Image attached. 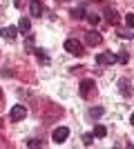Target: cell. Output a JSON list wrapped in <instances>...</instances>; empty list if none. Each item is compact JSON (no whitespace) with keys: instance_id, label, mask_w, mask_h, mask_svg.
Masks as SVG:
<instances>
[{"instance_id":"e0dca14e","label":"cell","mask_w":134,"mask_h":149,"mask_svg":"<svg viewBox=\"0 0 134 149\" xmlns=\"http://www.w3.org/2000/svg\"><path fill=\"white\" fill-rule=\"evenodd\" d=\"M27 147H32V149L40 147V140H38V138H32V140H27Z\"/></svg>"},{"instance_id":"d6986e66","label":"cell","mask_w":134,"mask_h":149,"mask_svg":"<svg viewBox=\"0 0 134 149\" xmlns=\"http://www.w3.org/2000/svg\"><path fill=\"white\" fill-rule=\"evenodd\" d=\"M36 56H38V60H43V62H49V60H47V56L43 54V49H36Z\"/></svg>"},{"instance_id":"8fae6325","label":"cell","mask_w":134,"mask_h":149,"mask_svg":"<svg viewBox=\"0 0 134 149\" xmlns=\"http://www.w3.org/2000/svg\"><path fill=\"white\" fill-rule=\"evenodd\" d=\"M18 29H20V33H29V29H32V22H29V18H20Z\"/></svg>"},{"instance_id":"8992f818","label":"cell","mask_w":134,"mask_h":149,"mask_svg":"<svg viewBox=\"0 0 134 149\" xmlns=\"http://www.w3.org/2000/svg\"><path fill=\"white\" fill-rule=\"evenodd\" d=\"M119 91H121L123 96H132V85H130L128 78H121V80H119Z\"/></svg>"},{"instance_id":"6da1fadb","label":"cell","mask_w":134,"mask_h":149,"mask_svg":"<svg viewBox=\"0 0 134 149\" xmlns=\"http://www.w3.org/2000/svg\"><path fill=\"white\" fill-rule=\"evenodd\" d=\"M65 49H67V54H72V56H83V45L78 42V40H74V38H69V40H65Z\"/></svg>"},{"instance_id":"3957f363","label":"cell","mask_w":134,"mask_h":149,"mask_svg":"<svg viewBox=\"0 0 134 149\" xmlns=\"http://www.w3.org/2000/svg\"><path fill=\"white\" fill-rule=\"evenodd\" d=\"M85 42L92 45V47H96V45H101V42H103V36H101L96 29H92V31H87V33H85Z\"/></svg>"},{"instance_id":"277c9868","label":"cell","mask_w":134,"mask_h":149,"mask_svg":"<svg viewBox=\"0 0 134 149\" xmlns=\"http://www.w3.org/2000/svg\"><path fill=\"white\" fill-rule=\"evenodd\" d=\"M27 116V109L22 105H13V109H11V120L13 123H18V120H22Z\"/></svg>"},{"instance_id":"7c38bea8","label":"cell","mask_w":134,"mask_h":149,"mask_svg":"<svg viewBox=\"0 0 134 149\" xmlns=\"http://www.w3.org/2000/svg\"><path fill=\"white\" fill-rule=\"evenodd\" d=\"M69 16H72V18H76V20H81V18H85V9H83V7H76V9H72V11H69Z\"/></svg>"},{"instance_id":"ba28073f","label":"cell","mask_w":134,"mask_h":149,"mask_svg":"<svg viewBox=\"0 0 134 149\" xmlns=\"http://www.w3.org/2000/svg\"><path fill=\"white\" fill-rule=\"evenodd\" d=\"M18 27H5L2 29V38H7V40H16V36H18Z\"/></svg>"},{"instance_id":"9a60e30c","label":"cell","mask_w":134,"mask_h":149,"mask_svg":"<svg viewBox=\"0 0 134 149\" xmlns=\"http://www.w3.org/2000/svg\"><path fill=\"white\" fill-rule=\"evenodd\" d=\"M125 25H128L130 29H134V13H128V16H125Z\"/></svg>"},{"instance_id":"cb8c5ba5","label":"cell","mask_w":134,"mask_h":149,"mask_svg":"<svg viewBox=\"0 0 134 149\" xmlns=\"http://www.w3.org/2000/svg\"><path fill=\"white\" fill-rule=\"evenodd\" d=\"M0 96H2V91H0Z\"/></svg>"},{"instance_id":"603a6c76","label":"cell","mask_w":134,"mask_h":149,"mask_svg":"<svg viewBox=\"0 0 134 149\" xmlns=\"http://www.w3.org/2000/svg\"><path fill=\"white\" fill-rule=\"evenodd\" d=\"M60 2H69V0H60Z\"/></svg>"},{"instance_id":"ffe728a7","label":"cell","mask_w":134,"mask_h":149,"mask_svg":"<svg viewBox=\"0 0 134 149\" xmlns=\"http://www.w3.org/2000/svg\"><path fill=\"white\" fill-rule=\"evenodd\" d=\"M119 62H128V54H125V51L119 54Z\"/></svg>"},{"instance_id":"9c48e42d","label":"cell","mask_w":134,"mask_h":149,"mask_svg":"<svg viewBox=\"0 0 134 149\" xmlns=\"http://www.w3.org/2000/svg\"><path fill=\"white\" fill-rule=\"evenodd\" d=\"M29 9H32V16H38V18H40V13H43V5H40V0H32Z\"/></svg>"},{"instance_id":"30bf717a","label":"cell","mask_w":134,"mask_h":149,"mask_svg":"<svg viewBox=\"0 0 134 149\" xmlns=\"http://www.w3.org/2000/svg\"><path fill=\"white\" fill-rule=\"evenodd\" d=\"M105 18H107L109 25H116V22H119V13H116L114 9H105Z\"/></svg>"},{"instance_id":"7a4b0ae2","label":"cell","mask_w":134,"mask_h":149,"mask_svg":"<svg viewBox=\"0 0 134 149\" xmlns=\"http://www.w3.org/2000/svg\"><path fill=\"white\" fill-rule=\"evenodd\" d=\"M67 136H69V129H67V127H56V129H54V134H51V138H54V143H56V145L65 143V140H67Z\"/></svg>"},{"instance_id":"2e32d148","label":"cell","mask_w":134,"mask_h":149,"mask_svg":"<svg viewBox=\"0 0 134 149\" xmlns=\"http://www.w3.org/2000/svg\"><path fill=\"white\" fill-rule=\"evenodd\" d=\"M87 20H89V25H98V16H96V13H87Z\"/></svg>"},{"instance_id":"5bb4252c","label":"cell","mask_w":134,"mask_h":149,"mask_svg":"<svg viewBox=\"0 0 134 149\" xmlns=\"http://www.w3.org/2000/svg\"><path fill=\"white\" fill-rule=\"evenodd\" d=\"M94 136L96 138H105V136H107V129H105L103 125H96V127H94Z\"/></svg>"},{"instance_id":"4fadbf2b","label":"cell","mask_w":134,"mask_h":149,"mask_svg":"<svg viewBox=\"0 0 134 149\" xmlns=\"http://www.w3.org/2000/svg\"><path fill=\"white\" fill-rule=\"evenodd\" d=\"M89 116H92V118H101L103 113H105V109H103V107H92V109H89Z\"/></svg>"},{"instance_id":"44dd1931","label":"cell","mask_w":134,"mask_h":149,"mask_svg":"<svg viewBox=\"0 0 134 149\" xmlns=\"http://www.w3.org/2000/svg\"><path fill=\"white\" fill-rule=\"evenodd\" d=\"M13 7H18V9H20V7H22V0H13Z\"/></svg>"},{"instance_id":"5b68a950","label":"cell","mask_w":134,"mask_h":149,"mask_svg":"<svg viewBox=\"0 0 134 149\" xmlns=\"http://www.w3.org/2000/svg\"><path fill=\"white\" fill-rule=\"evenodd\" d=\"M116 60H119V56H114V54H101V56H96L98 65H114Z\"/></svg>"},{"instance_id":"ac0fdd59","label":"cell","mask_w":134,"mask_h":149,"mask_svg":"<svg viewBox=\"0 0 134 149\" xmlns=\"http://www.w3.org/2000/svg\"><path fill=\"white\" fill-rule=\"evenodd\" d=\"M83 143H85V145L89 147V145L94 143V134H85V136H83Z\"/></svg>"},{"instance_id":"52a82bcc","label":"cell","mask_w":134,"mask_h":149,"mask_svg":"<svg viewBox=\"0 0 134 149\" xmlns=\"http://www.w3.org/2000/svg\"><path fill=\"white\" fill-rule=\"evenodd\" d=\"M96 85H94V80H83L81 82V96H85L87 98L89 93H92V89H94Z\"/></svg>"},{"instance_id":"7402d4cb","label":"cell","mask_w":134,"mask_h":149,"mask_svg":"<svg viewBox=\"0 0 134 149\" xmlns=\"http://www.w3.org/2000/svg\"><path fill=\"white\" fill-rule=\"evenodd\" d=\"M130 123H132V125H134V113H132V116H130Z\"/></svg>"}]
</instances>
